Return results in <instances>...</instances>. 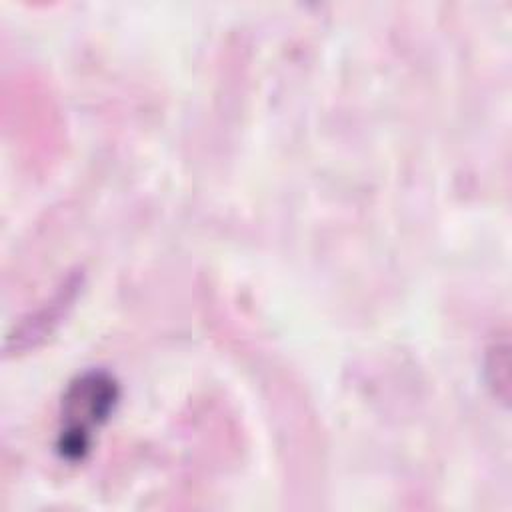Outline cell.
<instances>
[{"label": "cell", "instance_id": "6da1fadb", "mask_svg": "<svg viewBox=\"0 0 512 512\" xmlns=\"http://www.w3.org/2000/svg\"><path fill=\"white\" fill-rule=\"evenodd\" d=\"M118 400L116 382L104 372L78 376L62 398L60 452L70 460L84 458L92 442V430L104 424Z\"/></svg>", "mask_w": 512, "mask_h": 512}]
</instances>
